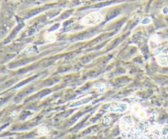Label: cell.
<instances>
[{"instance_id": "obj_1", "label": "cell", "mask_w": 168, "mask_h": 139, "mask_svg": "<svg viewBox=\"0 0 168 139\" xmlns=\"http://www.w3.org/2000/svg\"><path fill=\"white\" fill-rule=\"evenodd\" d=\"M103 21L102 14L98 12H94L88 14L80 20V23L83 25H94L100 23Z\"/></svg>"}, {"instance_id": "obj_2", "label": "cell", "mask_w": 168, "mask_h": 139, "mask_svg": "<svg viewBox=\"0 0 168 139\" xmlns=\"http://www.w3.org/2000/svg\"><path fill=\"white\" fill-rule=\"evenodd\" d=\"M135 121L133 120V119L131 118L129 115L123 117L120 119V129L121 130V134L122 136L126 138V134L128 132H130L131 130L133 129V128L135 127Z\"/></svg>"}, {"instance_id": "obj_3", "label": "cell", "mask_w": 168, "mask_h": 139, "mask_svg": "<svg viewBox=\"0 0 168 139\" xmlns=\"http://www.w3.org/2000/svg\"><path fill=\"white\" fill-rule=\"evenodd\" d=\"M129 109L128 104L126 102H114L111 104L108 110L111 112H117V113H124Z\"/></svg>"}, {"instance_id": "obj_4", "label": "cell", "mask_w": 168, "mask_h": 139, "mask_svg": "<svg viewBox=\"0 0 168 139\" xmlns=\"http://www.w3.org/2000/svg\"><path fill=\"white\" fill-rule=\"evenodd\" d=\"M156 61L161 66H168V53L159 52L156 56Z\"/></svg>"}, {"instance_id": "obj_5", "label": "cell", "mask_w": 168, "mask_h": 139, "mask_svg": "<svg viewBox=\"0 0 168 139\" xmlns=\"http://www.w3.org/2000/svg\"><path fill=\"white\" fill-rule=\"evenodd\" d=\"M89 97H90V95L88 96L87 97H85V98H83V99L80 100V101H77L76 102H73L72 104L70 105V107H76V106H81V105H83V104L88 103V102H89V100H90Z\"/></svg>"}, {"instance_id": "obj_6", "label": "cell", "mask_w": 168, "mask_h": 139, "mask_svg": "<svg viewBox=\"0 0 168 139\" xmlns=\"http://www.w3.org/2000/svg\"><path fill=\"white\" fill-rule=\"evenodd\" d=\"M160 42H161V38H160V36L158 35H157V34L152 35L151 36V38H150V45H151V47L158 45Z\"/></svg>"}, {"instance_id": "obj_7", "label": "cell", "mask_w": 168, "mask_h": 139, "mask_svg": "<svg viewBox=\"0 0 168 139\" xmlns=\"http://www.w3.org/2000/svg\"><path fill=\"white\" fill-rule=\"evenodd\" d=\"M94 88L98 89V93H103L107 90V88H108V85L107 83H98V84L94 85Z\"/></svg>"}, {"instance_id": "obj_8", "label": "cell", "mask_w": 168, "mask_h": 139, "mask_svg": "<svg viewBox=\"0 0 168 139\" xmlns=\"http://www.w3.org/2000/svg\"><path fill=\"white\" fill-rule=\"evenodd\" d=\"M57 39V36L54 33H48L45 35V40L48 43H53Z\"/></svg>"}, {"instance_id": "obj_9", "label": "cell", "mask_w": 168, "mask_h": 139, "mask_svg": "<svg viewBox=\"0 0 168 139\" xmlns=\"http://www.w3.org/2000/svg\"><path fill=\"white\" fill-rule=\"evenodd\" d=\"M142 109V107H141V106L139 104H134L132 106V107H131V112L133 113V114L134 115H136L139 112V110H140Z\"/></svg>"}, {"instance_id": "obj_10", "label": "cell", "mask_w": 168, "mask_h": 139, "mask_svg": "<svg viewBox=\"0 0 168 139\" xmlns=\"http://www.w3.org/2000/svg\"><path fill=\"white\" fill-rule=\"evenodd\" d=\"M136 116L139 117V119H146V118H147L148 115H147V112H146V110H144V109L142 108L141 110H139V112L136 115Z\"/></svg>"}, {"instance_id": "obj_11", "label": "cell", "mask_w": 168, "mask_h": 139, "mask_svg": "<svg viewBox=\"0 0 168 139\" xmlns=\"http://www.w3.org/2000/svg\"><path fill=\"white\" fill-rule=\"evenodd\" d=\"M38 132L40 134V135H46V134H48V128L44 127V126H41V127L39 128Z\"/></svg>"}, {"instance_id": "obj_12", "label": "cell", "mask_w": 168, "mask_h": 139, "mask_svg": "<svg viewBox=\"0 0 168 139\" xmlns=\"http://www.w3.org/2000/svg\"><path fill=\"white\" fill-rule=\"evenodd\" d=\"M151 18H149V17H147V18H144L143 21H141V24L142 25H148V24H150L151 23Z\"/></svg>"}, {"instance_id": "obj_13", "label": "cell", "mask_w": 168, "mask_h": 139, "mask_svg": "<svg viewBox=\"0 0 168 139\" xmlns=\"http://www.w3.org/2000/svg\"><path fill=\"white\" fill-rule=\"evenodd\" d=\"M162 13L163 14H167L168 13V7H165L162 9Z\"/></svg>"}, {"instance_id": "obj_14", "label": "cell", "mask_w": 168, "mask_h": 139, "mask_svg": "<svg viewBox=\"0 0 168 139\" xmlns=\"http://www.w3.org/2000/svg\"><path fill=\"white\" fill-rule=\"evenodd\" d=\"M104 122H105L106 124H108L109 122H110V119H109V118H105V119H104Z\"/></svg>"}]
</instances>
